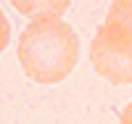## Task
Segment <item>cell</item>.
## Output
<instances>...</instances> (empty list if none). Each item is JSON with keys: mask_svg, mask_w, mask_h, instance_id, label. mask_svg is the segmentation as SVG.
Listing matches in <instances>:
<instances>
[{"mask_svg": "<svg viewBox=\"0 0 132 124\" xmlns=\"http://www.w3.org/2000/svg\"><path fill=\"white\" fill-rule=\"evenodd\" d=\"M79 58V37L58 13H37L19 37V61L37 85H58Z\"/></svg>", "mask_w": 132, "mask_h": 124, "instance_id": "1", "label": "cell"}, {"mask_svg": "<svg viewBox=\"0 0 132 124\" xmlns=\"http://www.w3.org/2000/svg\"><path fill=\"white\" fill-rule=\"evenodd\" d=\"M90 63L111 85H132V27L106 16L90 42Z\"/></svg>", "mask_w": 132, "mask_h": 124, "instance_id": "2", "label": "cell"}, {"mask_svg": "<svg viewBox=\"0 0 132 124\" xmlns=\"http://www.w3.org/2000/svg\"><path fill=\"white\" fill-rule=\"evenodd\" d=\"M108 16L116 21H124V24L132 27V0H119V3L108 5Z\"/></svg>", "mask_w": 132, "mask_h": 124, "instance_id": "3", "label": "cell"}, {"mask_svg": "<svg viewBox=\"0 0 132 124\" xmlns=\"http://www.w3.org/2000/svg\"><path fill=\"white\" fill-rule=\"evenodd\" d=\"M8 42H11V24H8V19L3 13V8H0V53L5 50Z\"/></svg>", "mask_w": 132, "mask_h": 124, "instance_id": "4", "label": "cell"}, {"mask_svg": "<svg viewBox=\"0 0 132 124\" xmlns=\"http://www.w3.org/2000/svg\"><path fill=\"white\" fill-rule=\"evenodd\" d=\"M119 124H132V103H127V106H124V111H122V119H119Z\"/></svg>", "mask_w": 132, "mask_h": 124, "instance_id": "5", "label": "cell"}]
</instances>
